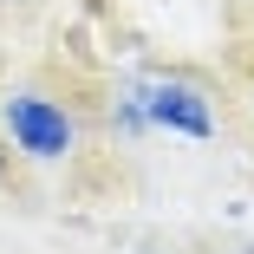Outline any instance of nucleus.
Here are the masks:
<instances>
[{
  "label": "nucleus",
  "instance_id": "nucleus-1",
  "mask_svg": "<svg viewBox=\"0 0 254 254\" xmlns=\"http://www.w3.org/2000/svg\"><path fill=\"white\" fill-rule=\"evenodd\" d=\"M0 124H7L13 150H26L33 163L72 157V118L53 105V98H39V91H13L7 105H0Z\"/></svg>",
  "mask_w": 254,
  "mask_h": 254
},
{
  "label": "nucleus",
  "instance_id": "nucleus-2",
  "mask_svg": "<svg viewBox=\"0 0 254 254\" xmlns=\"http://www.w3.org/2000/svg\"><path fill=\"white\" fill-rule=\"evenodd\" d=\"M137 98H143L150 124H163V130H183V137H209L215 130L209 98H202L195 85H183V78H157V85H143Z\"/></svg>",
  "mask_w": 254,
  "mask_h": 254
},
{
  "label": "nucleus",
  "instance_id": "nucleus-3",
  "mask_svg": "<svg viewBox=\"0 0 254 254\" xmlns=\"http://www.w3.org/2000/svg\"><path fill=\"white\" fill-rule=\"evenodd\" d=\"M248 254H254V241H248Z\"/></svg>",
  "mask_w": 254,
  "mask_h": 254
}]
</instances>
